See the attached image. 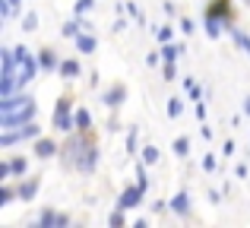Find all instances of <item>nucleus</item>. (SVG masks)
Instances as JSON below:
<instances>
[{
    "label": "nucleus",
    "instance_id": "nucleus-1",
    "mask_svg": "<svg viewBox=\"0 0 250 228\" xmlns=\"http://www.w3.org/2000/svg\"><path fill=\"white\" fill-rule=\"evenodd\" d=\"M13 54H16V63H19V73H16V86L25 89L32 80H35L38 73V57H32V51L25 48V44H19V48H13Z\"/></svg>",
    "mask_w": 250,
    "mask_h": 228
},
{
    "label": "nucleus",
    "instance_id": "nucleus-2",
    "mask_svg": "<svg viewBox=\"0 0 250 228\" xmlns=\"http://www.w3.org/2000/svg\"><path fill=\"white\" fill-rule=\"evenodd\" d=\"M32 117H35V102L16 108V111H0V130H13V127H19V124H29Z\"/></svg>",
    "mask_w": 250,
    "mask_h": 228
},
{
    "label": "nucleus",
    "instance_id": "nucleus-3",
    "mask_svg": "<svg viewBox=\"0 0 250 228\" xmlns=\"http://www.w3.org/2000/svg\"><path fill=\"white\" fill-rule=\"evenodd\" d=\"M70 102H73V99H67V95H63V99L57 102V111H54V127L63 130V133L76 127V117H70Z\"/></svg>",
    "mask_w": 250,
    "mask_h": 228
},
{
    "label": "nucleus",
    "instance_id": "nucleus-4",
    "mask_svg": "<svg viewBox=\"0 0 250 228\" xmlns=\"http://www.w3.org/2000/svg\"><path fill=\"white\" fill-rule=\"evenodd\" d=\"M143 187L136 184V187H127V190L121 193V197H117V209L121 212H127V209H136V206H140V200H143Z\"/></svg>",
    "mask_w": 250,
    "mask_h": 228
},
{
    "label": "nucleus",
    "instance_id": "nucleus-5",
    "mask_svg": "<svg viewBox=\"0 0 250 228\" xmlns=\"http://www.w3.org/2000/svg\"><path fill=\"white\" fill-rule=\"evenodd\" d=\"M38 228H51V225H61V228H67L70 225V219L67 216H57V212H51V209H44L42 216H38Z\"/></svg>",
    "mask_w": 250,
    "mask_h": 228
},
{
    "label": "nucleus",
    "instance_id": "nucleus-6",
    "mask_svg": "<svg viewBox=\"0 0 250 228\" xmlns=\"http://www.w3.org/2000/svg\"><path fill=\"white\" fill-rule=\"evenodd\" d=\"M29 102H35V99H29V95H3L0 99V111H16V108H22V105H29Z\"/></svg>",
    "mask_w": 250,
    "mask_h": 228
},
{
    "label": "nucleus",
    "instance_id": "nucleus-7",
    "mask_svg": "<svg viewBox=\"0 0 250 228\" xmlns=\"http://www.w3.org/2000/svg\"><path fill=\"white\" fill-rule=\"evenodd\" d=\"M168 203H171V209H174L177 216H187V212H190V193L187 190H177Z\"/></svg>",
    "mask_w": 250,
    "mask_h": 228
},
{
    "label": "nucleus",
    "instance_id": "nucleus-8",
    "mask_svg": "<svg viewBox=\"0 0 250 228\" xmlns=\"http://www.w3.org/2000/svg\"><path fill=\"white\" fill-rule=\"evenodd\" d=\"M57 73H61L63 80H76V76L83 73V70H80V61H76V57H67V61H61Z\"/></svg>",
    "mask_w": 250,
    "mask_h": 228
},
{
    "label": "nucleus",
    "instance_id": "nucleus-9",
    "mask_svg": "<svg viewBox=\"0 0 250 228\" xmlns=\"http://www.w3.org/2000/svg\"><path fill=\"white\" fill-rule=\"evenodd\" d=\"M203 25H206V35H209V38H219L222 29H228V22H219V16H215V13H206Z\"/></svg>",
    "mask_w": 250,
    "mask_h": 228
},
{
    "label": "nucleus",
    "instance_id": "nucleus-10",
    "mask_svg": "<svg viewBox=\"0 0 250 228\" xmlns=\"http://www.w3.org/2000/svg\"><path fill=\"white\" fill-rule=\"evenodd\" d=\"M38 67H42V70H57L61 61H57V54L51 48H42V51H38Z\"/></svg>",
    "mask_w": 250,
    "mask_h": 228
},
{
    "label": "nucleus",
    "instance_id": "nucleus-11",
    "mask_svg": "<svg viewBox=\"0 0 250 228\" xmlns=\"http://www.w3.org/2000/svg\"><path fill=\"white\" fill-rule=\"evenodd\" d=\"M124 99H127V89H124V86H114V89H108V92L102 95V102H104L108 108H117Z\"/></svg>",
    "mask_w": 250,
    "mask_h": 228
},
{
    "label": "nucleus",
    "instance_id": "nucleus-12",
    "mask_svg": "<svg viewBox=\"0 0 250 228\" xmlns=\"http://www.w3.org/2000/svg\"><path fill=\"white\" fill-rule=\"evenodd\" d=\"M228 32H231V38H234V44H238L241 51H244V54L250 57V35L244 29H234V25H228Z\"/></svg>",
    "mask_w": 250,
    "mask_h": 228
},
{
    "label": "nucleus",
    "instance_id": "nucleus-13",
    "mask_svg": "<svg viewBox=\"0 0 250 228\" xmlns=\"http://www.w3.org/2000/svg\"><path fill=\"white\" fill-rule=\"evenodd\" d=\"M76 51H80V54H92V51H95V38H92L89 32H80V35H76Z\"/></svg>",
    "mask_w": 250,
    "mask_h": 228
},
{
    "label": "nucleus",
    "instance_id": "nucleus-14",
    "mask_svg": "<svg viewBox=\"0 0 250 228\" xmlns=\"http://www.w3.org/2000/svg\"><path fill=\"white\" fill-rule=\"evenodd\" d=\"M54 152H57V146L51 140H38L35 143V155H38V159H51Z\"/></svg>",
    "mask_w": 250,
    "mask_h": 228
},
{
    "label": "nucleus",
    "instance_id": "nucleus-15",
    "mask_svg": "<svg viewBox=\"0 0 250 228\" xmlns=\"http://www.w3.org/2000/svg\"><path fill=\"white\" fill-rule=\"evenodd\" d=\"M171 149H174L177 159H187V155H190V140H187V136H177V140L171 143Z\"/></svg>",
    "mask_w": 250,
    "mask_h": 228
},
{
    "label": "nucleus",
    "instance_id": "nucleus-16",
    "mask_svg": "<svg viewBox=\"0 0 250 228\" xmlns=\"http://www.w3.org/2000/svg\"><path fill=\"white\" fill-rule=\"evenodd\" d=\"M184 51H187L184 44H171V41H168L165 48H162V61H177V57H181Z\"/></svg>",
    "mask_w": 250,
    "mask_h": 228
},
{
    "label": "nucleus",
    "instance_id": "nucleus-17",
    "mask_svg": "<svg viewBox=\"0 0 250 228\" xmlns=\"http://www.w3.org/2000/svg\"><path fill=\"white\" fill-rule=\"evenodd\" d=\"M76 130H92V114L85 111V108H76Z\"/></svg>",
    "mask_w": 250,
    "mask_h": 228
},
{
    "label": "nucleus",
    "instance_id": "nucleus-18",
    "mask_svg": "<svg viewBox=\"0 0 250 228\" xmlns=\"http://www.w3.org/2000/svg\"><path fill=\"white\" fill-rule=\"evenodd\" d=\"M6 165H10V174H25V171H29V162H25L22 155H16V159H10Z\"/></svg>",
    "mask_w": 250,
    "mask_h": 228
},
{
    "label": "nucleus",
    "instance_id": "nucleus-19",
    "mask_svg": "<svg viewBox=\"0 0 250 228\" xmlns=\"http://www.w3.org/2000/svg\"><path fill=\"white\" fill-rule=\"evenodd\" d=\"M184 89L190 92V99H193V102H203V89L193 83V76H187V80H184Z\"/></svg>",
    "mask_w": 250,
    "mask_h": 228
},
{
    "label": "nucleus",
    "instance_id": "nucleus-20",
    "mask_svg": "<svg viewBox=\"0 0 250 228\" xmlns=\"http://www.w3.org/2000/svg\"><path fill=\"white\" fill-rule=\"evenodd\" d=\"M38 133H42V127H38L35 121L22 124V130H19V136H22V140H32V136H38Z\"/></svg>",
    "mask_w": 250,
    "mask_h": 228
},
{
    "label": "nucleus",
    "instance_id": "nucleus-21",
    "mask_svg": "<svg viewBox=\"0 0 250 228\" xmlns=\"http://www.w3.org/2000/svg\"><path fill=\"white\" fill-rule=\"evenodd\" d=\"M143 162H146V165H155V162H159V146H143Z\"/></svg>",
    "mask_w": 250,
    "mask_h": 228
},
{
    "label": "nucleus",
    "instance_id": "nucleus-22",
    "mask_svg": "<svg viewBox=\"0 0 250 228\" xmlns=\"http://www.w3.org/2000/svg\"><path fill=\"white\" fill-rule=\"evenodd\" d=\"M35 190H38V181L22 184V187H19V200H32V197H35Z\"/></svg>",
    "mask_w": 250,
    "mask_h": 228
},
{
    "label": "nucleus",
    "instance_id": "nucleus-23",
    "mask_svg": "<svg viewBox=\"0 0 250 228\" xmlns=\"http://www.w3.org/2000/svg\"><path fill=\"white\" fill-rule=\"evenodd\" d=\"M136 184H140L143 190L149 187V178H146V162H143V159H140V165H136Z\"/></svg>",
    "mask_w": 250,
    "mask_h": 228
},
{
    "label": "nucleus",
    "instance_id": "nucleus-24",
    "mask_svg": "<svg viewBox=\"0 0 250 228\" xmlns=\"http://www.w3.org/2000/svg\"><path fill=\"white\" fill-rule=\"evenodd\" d=\"M136 140H140V130L130 127V133H127V152H130V155L136 152Z\"/></svg>",
    "mask_w": 250,
    "mask_h": 228
},
{
    "label": "nucleus",
    "instance_id": "nucleus-25",
    "mask_svg": "<svg viewBox=\"0 0 250 228\" xmlns=\"http://www.w3.org/2000/svg\"><path fill=\"white\" fill-rule=\"evenodd\" d=\"M184 111V102L181 99H168V117H177Z\"/></svg>",
    "mask_w": 250,
    "mask_h": 228
},
{
    "label": "nucleus",
    "instance_id": "nucleus-26",
    "mask_svg": "<svg viewBox=\"0 0 250 228\" xmlns=\"http://www.w3.org/2000/svg\"><path fill=\"white\" fill-rule=\"evenodd\" d=\"M92 6H95V0H76V6H73V13L76 16H83V13H89Z\"/></svg>",
    "mask_w": 250,
    "mask_h": 228
},
{
    "label": "nucleus",
    "instance_id": "nucleus-27",
    "mask_svg": "<svg viewBox=\"0 0 250 228\" xmlns=\"http://www.w3.org/2000/svg\"><path fill=\"white\" fill-rule=\"evenodd\" d=\"M171 38H174V25H162V29H159V41L168 44Z\"/></svg>",
    "mask_w": 250,
    "mask_h": 228
},
{
    "label": "nucleus",
    "instance_id": "nucleus-28",
    "mask_svg": "<svg viewBox=\"0 0 250 228\" xmlns=\"http://www.w3.org/2000/svg\"><path fill=\"white\" fill-rule=\"evenodd\" d=\"M22 29H25V32L38 29V16H35V13H25V19H22Z\"/></svg>",
    "mask_w": 250,
    "mask_h": 228
},
{
    "label": "nucleus",
    "instance_id": "nucleus-29",
    "mask_svg": "<svg viewBox=\"0 0 250 228\" xmlns=\"http://www.w3.org/2000/svg\"><path fill=\"white\" fill-rule=\"evenodd\" d=\"M203 168H206V171H215V155H212V152L203 155Z\"/></svg>",
    "mask_w": 250,
    "mask_h": 228
},
{
    "label": "nucleus",
    "instance_id": "nucleus-30",
    "mask_svg": "<svg viewBox=\"0 0 250 228\" xmlns=\"http://www.w3.org/2000/svg\"><path fill=\"white\" fill-rule=\"evenodd\" d=\"M193 29H196V22H193V19H181V32H184V35H190Z\"/></svg>",
    "mask_w": 250,
    "mask_h": 228
},
{
    "label": "nucleus",
    "instance_id": "nucleus-31",
    "mask_svg": "<svg viewBox=\"0 0 250 228\" xmlns=\"http://www.w3.org/2000/svg\"><path fill=\"white\" fill-rule=\"evenodd\" d=\"M238 152V146H234V140H225V146H222V155H234Z\"/></svg>",
    "mask_w": 250,
    "mask_h": 228
},
{
    "label": "nucleus",
    "instance_id": "nucleus-32",
    "mask_svg": "<svg viewBox=\"0 0 250 228\" xmlns=\"http://www.w3.org/2000/svg\"><path fill=\"white\" fill-rule=\"evenodd\" d=\"M127 10L133 13V19H136V22H146V19H143V13H140V6H136V3H127Z\"/></svg>",
    "mask_w": 250,
    "mask_h": 228
},
{
    "label": "nucleus",
    "instance_id": "nucleus-33",
    "mask_svg": "<svg viewBox=\"0 0 250 228\" xmlns=\"http://www.w3.org/2000/svg\"><path fill=\"white\" fill-rule=\"evenodd\" d=\"M159 61H162V54H159V51H149V54H146V63H149V67H155Z\"/></svg>",
    "mask_w": 250,
    "mask_h": 228
},
{
    "label": "nucleus",
    "instance_id": "nucleus-34",
    "mask_svg": "<svg viewBox=\"0 0 250 228\" xmlns=\"http://www.w3.org/2000/svg\"><path fill=\"white\" fill-rule=\"evenodd\" d=\"M10 200H13V190H10V187H3V190H0V206H6Z\"/></svg>",
    "mask_w": 250,
    "mask_h": 228
},
{
    "label": "nucleus",
    "instance_id": "nucleus-35",
    "mask_svg": "<svg viewBox=\"0 0 250 228\" xmlns=\"http://www.w3.org/2000/svg\"><path fill=\"white\" fill-rule=\"evenodd\" d=\"M165 80H174V61H165Z\"/></svg>",
    "mask_w": 250,
    "mask_h": 228
},
{
    "label": "nucleus",
    "instance_id": "nucleus-36",
    "mask_svg": "<svg viewBox=\"0 0 250 228\" xmlns=\"http://www.w3.org/2000/svg\"><path fill=\"white\" fill-rule=\"evenodd\" d=\"M193 111H196V117H200V121H206V102H196Z\"/></svg>",
    "mask_w": 250,
    "mask_h": 228
},
{
    "label": "nucleus",
    "instance_id": "nucleus-37",
    "mask_svg": "<svg viewBox=\"0 0 250 228\" xmlns=\"http://www.w3.org/2000/svg\"><path fill=\"white\" fill-rule=\"evenodd\" d=\"M111 225H124V216H121V209H114V212H111Z\"/></svg>",
    "mask_w": 250,
    "mask_h": 228
},
{
    "label": "nucleus",
    "instance_id": "nucleus-38",
    "mask_svg": "<svg viewBox=\"0 0 250 228\" xmlns=\"http://www.w3.org/2000/svg\"><path fill=\"white\" fill-rule=\"evenodd\" d=\"M244 114L250 117V95H247V99H244Z\"/></svg>",
    "mask_w": 250,
    "mask_h": 228
},
{
    "label": "nucleus",
    "instance_id": "nucleus-39",
    "mask_svg": "<svg viewBox=\"0 0 250 228\" xmlns=\"http://www.w3.org/2000/svg\"><path fill=\"white\" fill-rule=\"evenodd\" d=\"M10 10H13V13L19 10V0H10Z\"/></svg>",
    "mask_w": 250,
    "mask_h": 228
},
{
    "label": "nucleus",
    "instance_id": "nucleus-40",
    "mask_svg": "<svg viewBox=\"0 0 250 228\" xmlns=\"http://www.w3.org/2000/svg\"><path fill=\"white\" fill-rule=\"evenodd\" d=\"M247 3H250V0H247Z\"/></svg>",
    "mask_w": 250,
    "mask_h": 228
}]
</instances>
